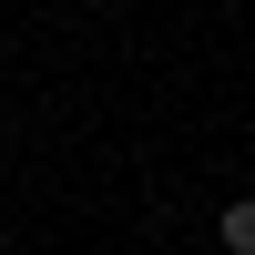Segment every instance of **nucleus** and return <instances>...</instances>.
Wrapping results in <instances>:
<instances>
[{"label": "nucleus", "mask_w": 255, "mask_h": 255, "mask_svg": "<svg viewBox=\"0 0 255 255\" xmlns=\"http://www.w3.org/2000/svg\"><path fill=\"white\" fill-rule=\"evenodd\" d=\"M215 245L225 255H255V204H225V215H215Z\"/></svg>", "instance_id": "nucleus-1"}]
</instances>
